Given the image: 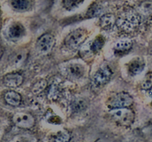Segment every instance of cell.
I'll list each match as a JSON object with an SVG mask.
<instances>
[{
    "label": "cell",
    "instance_id": "obj_2",
    "mask_svg": "<svg viewBox=\"0 0 152 142\" xmlns=\"http://www.w3.org/2000/svg\"><path fill=\"white\" fill-rule=\"evenodd\" d=\"M140 23V18L137 13L133 12H127L122 15L116 22L117 27L125 31L132 32L134 30Z\"/></svg>",
    "mask_w": 152,
    "mask_h": 142
},
{
    "label": "cell",
    "instance_id": "obj_24",
    "mask_svg": "<svg viewBox=\"0 0 152 142\" xmlns=\"http://www.w3.org/2000/svg\"><path fill=\"white\" fill-rule=\"evenodd\" d=\"M85 107H86V104H85V102L82 100L74 101V104H73V108H74L75 111L82 110V109H83V108Z\"/></svg>",
    "mask_w": 152,
    "mask_h": 142
},
{
    "label": "cell",
    "instance_id": "obj_9",
    "mask_svg": "<svg viewBox=\"0 0 152 142\" xmlns=\"http://www.w3.org/2000/svg\"><path fill=\"white\" fill-rule=\"evenodd\" d=\"M22 82H23V77L18 72L8 73L4 75L3 78V83L7 87L15 88L20 86Z\"/></svg>",
    "mask_w": 152,
    "mask_h": 142
},
{
    "label": "cell",
    "instance_id": "obj_21",
    "mask_svg": "<svg viewBox=\"0 0 152 142\" xmlns=\"http://www.w3.org/2000/svg\"><path fill=\"white\" fill-rule=\"evenodd\" d=\"M101 11H102V6L96 3H94L92 5H91L90 8L88 10V16L90 17H94L99 15Z\"/></svg>",
    "mask_w": 152,
    "mask_h": 142
},
{
    "label": "cell",
    "instance_id": "obj_19",
    "mask_svg": "<svg viewBox=\"0 0 152 142\" xmlns=\"http://www.w3.org/2000/svg\"><path fill=\"white\" fill-rule=\"evenodd\" d=\"M71 135L66 130H61L53 137V142H68Z\"/></svg>",
    "mask_w": 152,
    "mask_h": 142
},
{
    "label": "cell",
    "instance_id": "obj_12",
    "mask_svg": "<svg viewBox=\"0 0 152 142\" xmlns=\"http://www.w3.org/2000/svg\"><path fill=\"white\" fill-rule=\"evenodd\" d=\"M4 100L8 104L16 106L20 104L22 97H21L20 94L18 93L17 92L10 90L4 94Z\"/></svg>",
    "mask_w": 152,
    "mask_h": 142
},
{
    "label": "cell",
    "instance_id": "obj_18",
    "mask_svg": "<svg viewBox=\"0 0 152 142\" xmlns=\"http://www.w3.org/2000/svg\"><path fill=\"white\" fill-rule=\"evenodd\" d=\"M105 43V40L102 38L101 36L96 37L93 41H92L91 44V50L94 53H96L100 51L101 49L102 48Z\"/></svg>",
    "mask_w": 152,
    "mask_h": 142
},
{
    "label": "cell",
    "instance_id": "obj_14",
    "mask_svg": "<svg viewBox=\"0 0 152 142\" xmlns=\"http://www.w3.org/2000/svg\"><path fill=\"white\" fill-rule=\"evenodd\" d=\"M11 6L16 10H28L31 6V0H12Z\"/></svg>",
    "mask_w": 152,
    "mask_h": 142
},
{
    "label": "cell",
    "instance_id": "obj_20",
    "mask_svg": "<svg viewBox=\"0 0 152 142\" xmlns=\"http://www.w3.org/2000/svg\"><path fill=\"white\" fill-rule=\"evenodd\" d=\"M47 81L45 79H41L36 82L32 87V92L34 94H39L42 92L44 91L45 89L47 87Z\"/></svg>",
    "mask_w": 152,
    "mask_h": 142
},
{
    "label": "cell",
    "instance_id": "obj_10",
    "mask_svg": "<svg viewBox=\"0 0 152 142\" xmlns=\"http://www.w3.org/2000/svg\"><path fill=\"white\" fill-rule=\"evenodd\" d=\"M145 68V62L141 58L133 59L129 64V71L132 75H136L142 72Z\"/></svg>",
    "mask_w": 152,
    "mask_h": 142
},
{
    "label": "cell",
    "instance_id": "obj_13",
    "mask_svg": "<svg viewBox=\"0 0 152 142\" xmlns=\"http://www.w3.org/2000/svg\"><path fill=\"white\" fill-rule=\"evenodd\" d=\"M115 17L113 14H105L100 18V26L104 29H109L112 28L116 23Z\"/></svg>",
    "mask_w": 152,
    "mask_h": 142
},
{
    "label": "cell",
    "instance_id": "obj_5",
    "mask_svg": "<svg viewBox=\"0 0 152 142\" xmlns=\"http://www.w3.org/2000/svg\"><path fill=\"white\" fill-rule=\"evenodd\" d=\"M13 124L20 128H31L35 124V118L28 112H16L12 118Z\"/></svg>",
    "mask_w": 152,
    "mask_h": 142
},
{
    "label": "cell",
    "instance_id": "obj_22",
    "mask_svg": "<svg viewBox=\"0 0 152 142\" xmlns=\"http://www.w3.org/2000/svg\"><path fill=\"white\" fill-rule=\"evenodd\" d=\"M59 94H60V91H59L57 86L52 85L48 90V99H50V100L54 101L59 99Z\"/></svg>",
    "mask_w": 152,
    "mask_h": 142
},
{
    "label": "cell",
    "instance_id": "obj_7",
    "mask_svg": "<svg viewBox=\"0 0 152 142\" xmlns=\"http://www.w3.org/2000/svg\"><path fill=\"white\" fill-rule=\"evenodd\" d=\"M111 75H112V71L109 66L107 64L102 65L94 75L93 83L94 85L100 87L109 81Z\"/></svg>",
    "mask_w": 152,
    "mask_h": 142
},
{
    "label": "cell",
    "instance_id": "obj_16",
    "mask_svg": "<svg viewBox=\"0 0 152 142\" xmlns=\"http://www.w3.org/2000/svg\"><path fill=\"white\" fill-rule=\"evenodd\" d=\"M139 11L143 16H152V1H145L141 3L138 8Z\"/></svg>",
    "mask_w": 152,
    "mask_h": 142
},
{
    "label": "cell",
    "instance_id": "obj_25",
    "mask_svg": "<svg viewBox=\"0 0 152 142\" xmlns=\"http://www.w3.org/2000/svg\"><path fill=\"white\" fill-rule=\"evenodd\" d=\"M9 142H24V140L21 136L16 135L13 138H12Z\"/></svg>",
    "mask_w": 152,
    "mask_h": 142
},
{
    "label": "cell",
    "instance_id": "obj_1",
    "mask_svg": "<svg viewBox=\"0 0 152 142\" xmlns=\"http://www.w3.org/2000/svg\"><path fill=\"white\" fill-rule=\"evenodd\" d=\"M109 115L113 121L123 127H129L134 120V113L130 108L123 107L112 109Z\"/></svg>",
    "mask_w": 152,
    "mask_h": 142
},
{
    "label": "cell",
    "instance_id": "obj_11",
    "mask_svg": "<svg viewBox=\"0 0 152 142\" xmlns=\"http://www.w3.org/2000/svg\"><path fill=\"white\" fill-rule=\"evenodd\" d=\"M7 34L10 38L18 39L25 34V28L20 23H13L9 27Z\"/></svg>",
    "mask_w": 152,
    "mask_h": 142
},
{
    "label": "cell",
    "instance_id": "obj_6",
    "mask_svg": "<svg viewBox=\"0 0 152 142\" xmlns=\"http://www.w3.org/2000/svg\"><path fill=\"white\" fill-rule=\"evenodd\" d=\"M55 44V38L51 34L45 33L39 38L37 42V49L41 54H48L51 51Z\"/></svg>",
    "mask_w": 152,
    "mask_h": 142
},
{
    "label": "cell",
    "instance_id": "obj_4",
    "mask_svg": "<svg viewBox=\"0 0 152 142\" xmlns=\"http://www.w3.org/2000/svg\"><path fill=\"white\" fill-rule=\"evenodd\" d=\"M88 31L84 28H77L71 31L65 38V44L71 50L78 48L86 39Z\"/></svg>",
    "mask_w": 152,
    "mask_h": 142
},
{
    "label": "cell",
    "instance_id": "obj_17",
    "mask_svg": "<svg viewBox=\"0 0 152 142\" xmlns=\"http://www.w3.org/2000/svg\"><path fill=\"white\" fill-rule=\"evenodd\" d=\"M85 0H62V5L64 8L68 10H72L81 5Z\"/></svg>",
    "mask_w": 152,
    "mask_h": 142
},
{
    "label": "cell",
    "instance_id": "obj_15",
    "mask_svg": "<svg viewBox=\"0 0 152 142\" xmlns=\"http://www.w3.org/2000/svg\"><path fill=\"white\" fill-rule=\"evenodd\" d=\"M132 41L129 39H123L117 41L114 45V49L118 52H125L130 50L132 47Z\"/></svg>",
    "mask_w": 152,
    "mask_h": 142
},
{
    "label": "cell",
    "instance_id": "obj_23",
    "mask_svg": "<svg viewBox=\"0 0 152 142\" xmlns=\"http://www.w3.org/2000/svg\"><path fill=\"white\" fill-rule=\"evenodd\" d=\"M151 74L149 73L146 75V78L144 80L143 83H142V88L147 90V89L151 88L152 87V75Z\"/></svg>",
    "mask_w": 152,
    "mask_h": 142
},
{
    "label": "cell",
    "instance_id": "obj_3",
    "mask_svg": "<svg viewBox=\"0 0 152 142\" xmlns=\"http://www.w3.org/2000/svg\"><path fill=\"white\" fill-rule=\"evenodd\" d=\"M133 103V98L127 93H121L113 94L107 99L106 105L112 109L128 107Z\"/></svg>",
    "mask_w": 152,
    "mask_h": 142
},
{
    "label": "cell",
    "instance_id": "obj_8",
    "mask_svg": "<svg viewBox=\"0 0 152 142\" xmlns=\"http://www.w3.org/2000/svg\"><path fill=\"white\" fill-rule=\"evenodd\" d=\"M65 74L72 78H80L84 75L86 70L84 66L80 63L72 62L65 66Z\"/></svg>",
    "mask_w": 152,
    "mask_h": 142
}]
</instances>
